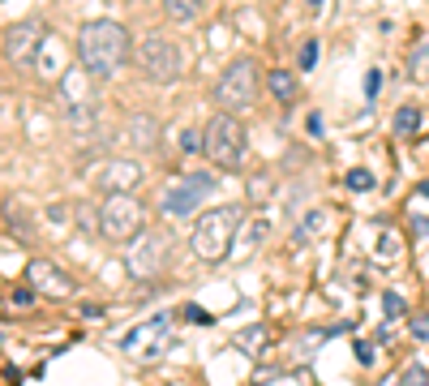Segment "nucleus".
I'll use <instances>...</instances> for the list:
<instances>
[{
  "label": "nucleus",
  "mask_w": 429,
  "mask_h": 386,
  "mask_svg": "<svg viewBox=\"0 0 429 386\" xmlns=\"http://www.w3.org/2000/svg\"><path fill=\"white\" fill-rule=\"evenodd\" d=\"M181 146H185V150L193 154L197 146H207V138H197V129H185V134H181Z\"/></svg>",
  "instance_id": "nucleus-27"
},
{
  "label": "nucleus",
  "mask_w": 429,
  "mask_h": 386,
  "mask_svg": "<svg viewBox=\"0 0 429 386\" xmlns=\"http://www.w3.org/2000/svg\"><path fill=\"white\" fill-rule=\"evenodd\" d=\"M343 185H348V189H357V193H365V189H373V172H365V168H352V172L343 176Z\"/></svg>",
  "instance_id": "nucleus-21"
},
{
  "label": "nucleus",
  "mask_w": 429,
  "mask_h": 386,
  "mask_svg": "<svg viewBox=\"0 0 429 386\" xmlns=\"http://www.w3.org/2000/svg\"><path fill=\"white\" fill-rule=\"evenodd\" d=\"M412 335H416V339H429V314H416V318H412Z\"/></svg>",
  "instance_id": "nucleus-28"
},
{
  "label": "nucleus",
  "mask_w": 429,
  "mask_h": 386,
  "mask_svg": "<svg viewBox=\"0 0 429 386\" xmlns=\"http://www.w3.org/2000/svg\"><path fill=\"white\" fill-rule=\"evenodd\" d=\"M202 5H207V0H163V13L176 26H189V22L202 17Z\"/></svg>",
  "instance_id": "nucleus-16"
},
{
  "label": "nucleus",
  "mask_w": 429,
  "mask_h": 386,
  "mask_svg": "<svg viewBox=\"0 0 429 386\" xmlns=\"http://www.w3.org/2000/svg\"><path fill=\"white\" fill-rule=\"evenodd\" d=\"M318 65V39H305L300 43V69H314Z\"/></svg>",
  "instance_id": "nucleus-23"
},
{
  "label": "nucleus",
  "mask_w": 429,
  "mask_h": 386,
  "mask_svg": "<svg viewBox=\"0 0 429 386\" xmlns=\"http://www.w3.org/2000/svg\"><path fill=\"white\" fill-rule=\"evenodd\" d=\"M378 90H382V73L369 69V73H365V99H378Z\"/></svg>",
  "instance_id": "nucleus-26"
},
{
  "label": "nucleus",
  "mask_w": 429,
  "mask_h": 386,
  "mask_svg": "<svg viewBox=\"0 0 429 386\" xmlns=\"http://www.w3.org/2000/svg\"><path fill=\"white\" fill-rule=\"evenodd\" d=\"M249 154V129L241 124V116L219 112L207 120V159L219 172H241Z\"/></svg>",
  "instance_id": "nucleus-4"
},
{
  "label": "nucleus",
  "mask_w": 429,
  "mask_h": 386,
  "mask_svg": "<svg viewBox=\"0 0 429 386\" xmlns=\"http://www.w3.org/2000/svg\"><path fill=\"white\" fill-rule=\"evenodd\" d=\"M172 318L159 314V318H150L142 326H133V335H124V352H142V356H163L172 348Z\"/></svg>",
  "instance_id": "nucleus-11"
},
{
  "label": "nucleus",
  "mask_w": 429,
  "mask_h": 386,
  "mask_svg": "<svg viewBox=\"0 0 429 386\" xmlns=\"http://www.w3.org/2000/svg\"><path fill=\"white\" fill-rule=\"evenodd\" d=\"M236 348L249 352V356H258V352L266 348V326H245V330L236 335Z\"/></svg>",
  "instance_id": "nucleus-17"
},
{
  "label": "nucleus",
  "mask_w": 429,
  "mask_h": 386,
  "mask_svg": "<svg viewBox=\"0 0 429 386\" xmlns=\"http://www.w3.org/2000/svg\"><path fill=\"white\" fill-rule=\"evenodd\" d=\"M382 309H387V318H399L408 305H403V296H399V292H387V296H382Z\"/></svg>",
  "instance_id": "nucleus-24"
},
{
  "label": "nucleus",
  "mask_w": 429,
  "mask_h": 386,
  "mask_svg": "<svg viewBox=\"0 0 429 386\" xmlns=\"http://www.w3.org/2000/svg\"><path fill=\"white\" fill-rule=\"evenodd\" d=\"M399 386H429V369L421 365V360L403 365V369H399Z\"/></svg>",
  "instance_id": "nucleus-20"
},
{
  "label": "nucleus",
  "mask_w": 429,
  "mask_h": 386,
  "mask_svg": "<svg viewBox=\"0 0 429 386\" xmlns=\"http://www.w3.org/2000/svg\"><path fill=\"white\" fill-rule=\"evenodd\" d=\"M168 262H172V245L163 232H150V227L138 241H129V253H124V271L133 279H155V275H163Z\"/></svg>",
  "instance_id": "nucleus-8"
},
{
  "label": "nucleus",
  "mask_w": 429,
  "mask_h": 386,
  "mask_svg": "<svg viewBox=\"0 0 429 386\" xmlns=\"http://www.w3.org/2000/svg\"><path fill=\"white\" fill-rule=\"evenodd\" d=\"M129 31L112 17H95L78 31V65L90 77H112L129 65Z\"/></svg>",
  "instance_id": "nucleus-1"
},
{
  "label": "nucleus",
  "mask_w": 429,
  "mask_h": 386,
  "mask_svg": "<svg viewBox=\"0 0 429 386\" xmlns=\"http://www.w3.org/2000/svg\"><path fill=\"white\" fill-rule=\"evenodd\" d=\"M0 344H5V335H0Z\"/></svg>",
  "instance_id": "nucleus-34"
},
{
  "label": "nucleus",
  "mask_w": 429,
  "mask_h": 386,
  "mask_svg": "<svg viewBox=\"0 0 429 386\" xmlns=\"http://www.w3.org/2000/svg\"><path fill=\"white\" fill-rule=\"evenodd\" d=\"M412 227H416V236H429V219H416Z\"/></svg>",
  "instance_id": "nucleus-31"
},
{
  "label": "nucleus",
  "mask_w": 429,
  "mask_h": 386,
  "mask_svg": "<svg viewBox=\"0 0 429 386\" xmlns=\"http://www.w3.org/2000/svg\"><path fill=\"white\" fill-rule=\"evenodd\" d=\"M185 318H189V322H197V326H202V322H207V326L215 322V318L207 314V309H197V305H189V309H185Z\"/></svg>",
  "instance_id": "nucleus-29"
},
{
  "label": "nucleus",
  "mask_w": 429,
  "mask_h": 386,
  "mask_svg": "<svg viewBox=\"0 0 429 386\" xmlns=\"http://www.w3.org/2000/svg\"><path fill=\"white\" fill-rule=\"evenodd\" d=\"M146 227H150V215H146V206L133 193H108L104 202H99V236L104 241L129 245V241L142 236Z\"/></svg>",
  "instance_id": "nucleus-3"
},
{
  "label": "nucleus",
  "mask_w": 429,
  "mask_h": 386,
  "mask_svg": "<svg viewBox=\"0 0 429 386\" xmlns=\"http://www.w3.org/2000/svg\"><path fill=\"white\" fill-rule=\"evenodd\" d=\"M357 360H361V365H369V360H373V348H369V344H357Z\"/></svg>",
  "instance_id": "nucleus-30"
},
{
  "label": "nucleus",
  "mask_w": 429,
  "mask_h": 386,
  "mask_svg": "<svg viewBox=\"0 0 429 386\" xmlns=\"http://www.w3.org/2000/svg\"><path fill=\"white\" fill-rule=\"evenodd\" d=\"M60 103L65 112H95V90H90V73L78 65V69H65L60 77Z\"/></svg>",
  "instance_id": "nucleus-12"
},
{
  "label": "nucleus",
  "mask_w": 429,
  "mask_h": 386,
  "mask_svg": "<svg viewBox=\"0 0 429 386\" xmlns=\"http://www.w3.org/2000/svg\"><path fill=\"white\" fill-rule=\"evenodd\" d=\"M78 223H82V232L99 236V206H78Z\"/></svg>",
  "instance_id": "nucleus-22"
},
{
  "label": "nucleus",
  "mask_w": 429,
  "mask_h": 386,
  "mask_svg": "<svg viewBox=\"0 0 429 386\" xmlns=\"http://www.w3.org/2000/svg\"><path fill=\"white\" fill-rule=\"evenodd\" d=\"M35 296H39V292L17 288V292H9V305H13V309H26V305H35Z\"/></svg>",
  "instance_id": "nucleus-25"
},
{
  "label": "nucleus",
  "mask_w": 429,
  "mask_h": 386,
  "mask_svg": "<svg viewBox=\"0 0 429 386\" xmlns=\"http://www.w3.org/2000/svg\"><path fill=\"white\" fill-rule=\"evenodd\" d=\"M382 386H399V373H395V378H387V382H382Z\"/></svg>",
  "instance_id": "nucleus-32"
},
{
  "label": "nucleus",
  "mask_w": 429,
  "mask_h": 386,
  "mask_svg": "<svg viewBox=\"0 0 429 386\" xmlns=\"http://www.w3.org/2000/svg\"><path fill=\"white\" fill-rule=\"evenodd\" d=\"M129 142L142 146V150L155 146V142H159V124H155V116H146V112L133 116V120H129Z\"/></svg>",
  "instance_id": "nucleus-15"
},
{
  "label": "nucleus",
  "mask_w": 429,
  "mask_h": 386,
  "mask_svg": "<svg viewBox=\"0 0 429 386\" xmlns=\"http://www.w3.org/2000/svg\"><path fill=\"white\" fill-rule=\"evenodd\" d=\"M47 39V22L39 17H26V22H13L9 31H5V56L13 65H31L39 56V47Z\"/></svg>",
  "instance_id": "nucleus-9"
},
{
  "label": "nucleus",
  "mask_w": 429,
  "mask_h": 386,
  "mask_svg": "<svg viewBox=\"0 0 429 386\" xmlns=\"http://www.w3.org/2000/svg\"><path fill=\"white\" fill-rule=\"evenodd\" d=\"M416 129H421V108L403 103V108L395 112V134H399V138H408V134H416Z\"/></svg>",
  "instance_id": "nucleus-18"
},
{
  "label": "nucleus",
  "mask_w": 429,
  "mask_h": 386,
  "mask_svg": "<svg viewBox=\"0 0 429 386\" xmlns=\"http://www.w3.org/2000/svg\"><path fill=\"white\" fill-rule=\"evenodd\" d=\"M399 249H403V241H399L395 232L387 227L382 236H378V262H382V266H395V257H399Z\"/></svg>",
  "instance_id": "nucleus-19"
},
{
  "label": "nucleus",
  "mask_w": 429,
  "mask_h": 386,
  "mask_svg": "<svg viewBox=\"0 0 429 386\" xmlns=\"http://www.w3.org/2000/svg\"><path fill=\"white\" fill-rule=\"evenodd\" d=\"M207 193H215V176H211V172L176 176L172 185L163 189V198H159V211H163L168 219H185V215H193L197 206L207 202Z\"/></svg>",
  "instance_id": "nucleus-7"
},
{
  "label": "nucleus",
  "mask_w": 429,
  "mask_h": 386,
  "mask_svg": "<svg viewBox=\"0 0 429 386\" xmlns=\"http://www.w3.org/2000/svg\"><path fill=\"white\" fill-rule=\"evenodd\" d=\"M133 61H138V69L150 77V82H159V86L185 77V47L172 35H146L138 43V51H133Z\"/></svg>",
  "instance_id": "nucleus-6"
},
{
  "label": "nucleus",
  "mask_w": 429,
  "mask_h": 386,
  "mask_svg": "<svg viewBox=\"0 0 429 386\" xmlns=\"http://www.w3.org/2000/svg\"><path fill=\"white\" fill-rule=\"evenodd\" d=\"M266 90L275 95V103H284V108H292V103L300 99V82H296V73H288V69H270Z\"/></svg>",
  "instance_id": "nucleus-14"
},
{
  "label": "nucleus",
  "mask_w": 429,
  "mask_h": 386,
  "mask_svg": "<svg viewBox=\"0 0 429 386\" xmlns=\"http://www.w3.org/2000/svg\"><path fill=\"white\" fill-rule=\"evenodd\" d=\"M90 185L99 193H133L142 185V163L138 159H104L90 168Z\"/></svg>",
  "instance_id": "nucleus-10"
},
{
  "label": "nucleus",
  "mask_w": 429,
  "mask_h": 386,
  "mask_svg": "<svg viewBox=\"0 0 429 386\" xmlns=\"http://www.w3.org/2000/svg\"><path fill=\"white\" fill-rule=\"evenodd\" d=\"M241 223H245L241 206H215V211H207V215L197 219L193 236H189L193 257H197V262H207V266H219L223 257L232 253V245H236V227H241Z\"/></svg>",
  "instance_id": "nucleus-2"
},
{
  "label": "nucleus",
  "mask_w": 429,
  "mask_h": 386,
  "mask_svg": "<svg viewBox=\"0 0 429 386\" xmlns=\"http://www.w3.org/2000/svg\"><path fill=\"white\" fill-rule=\"evenodd\" d=\"M258 90H262V82H258V65L249 61V56H236L228 69L219 73V82H215V103H219V112H232V116H241V112H249L258 103Z\"/></svg>",
  "instance_id": "nucleus-5"
},
{
  "label": "nucleus",
  "mask_w": 429,
  "mask_h": 386,
  "mask_svg": "<svg viewBox=\"0 0 429 386\" xmlns=\"http://www.w3.org/2000/svg\"><path fill=\"white\" fill-rule=\"evenodd\" d=\"M26 279H31V288H35L39 296H73V283H69V275H65L56 262L35 257V262L26 266Z\"/></svg>",
  "instance_id": "nucleus-13"
},
{
  "label": "nucleus",
  "mask_w": 429,
  "mask_h": 386,
  "mask_svg": "<svg viewBox=\"0 0 429 386\" xmlns=\"http://www.w3.org/2000/svg\"><path fill=\"white\" fill-rule=\"evenodd\" d=\"M309 5H314V9H318V5H322V0H309Z\"/></svg>",
  "instance_id": "nucleus-33"
}]
</instances>
